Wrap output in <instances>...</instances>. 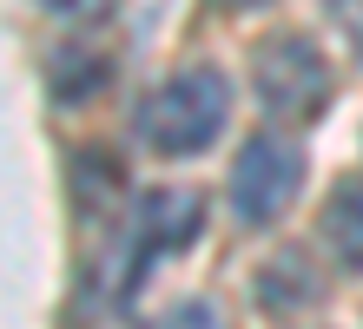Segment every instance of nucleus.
I'll list each match as a JSON object with an SVG mask.
<instances>
[{"instance_id":"obj_4","label":"nucleus","mask_w":363,"mask_h":329,"mask_svg":"<svg viewBox=\"0 0 363 329\" xmlns=\"http://www.w3.org/2000/svg\"><path fill=\"white\" fill-rule=\"evenodd\" d=\"M297 185H304V145L297 139H284V132L245 139L238 165H231V211H238V224H271L297 197Z\"/></svg>"},{"instance_id":"obj_6","label":"nucleus","mask_w":363,"mask_h":329,"mask_svg":"<svg viewBox=\"0 0 363 329\" xmlns=\"http://www.w3.org/2000/svg\"><path fill=\"white\" fill-rule=\"evenodd\" d=\"M324 244L337 250L344 270H363V178L337 185V197L324 204Z\"/></svg>"},{"instance_id":"obj_2","label":"nucleus","mask_w":363,"mask_h":329,"mask_svg":"<svg viewBox=\"0 0 363 329\" xmlns=\"http://www.w3.org/2000/svg\"><path fill=\"white\" fill-rule=\"evenodd\" d=\"M330 59L317 53V40L304 33H271L258 59H251V93L277 125H311L330 105Z\"/></svg>"},{"instance_id":"obj_8","label":"nucleus","mask_w":363,"mask_h":329,"mask_svg":"<svg viewBox=\"0 0 363 329\" xmlns=\"http://www.w3.org/2000/svg\"><path fill=\"white\" fill-rule=\"evenodd\" d=\"M145 329H225V323H218V310H211L205 296H185V303H172L165 316H152Z\"/></svg>"},{"instance_id":"obj_11","label":"nucleus","mask_w":363,"mask_h":329,"mask_svg":"<svg viewBox=\"0 0 363 329\" xmlns=\"http://www.w3.org/2000/svg\"><path fill=\"white\" fill-rule=\"evenodd\" d=\"M211 7H225V13H258V7H271V0H211Z\"/></svg>"},{"instance_id":"obj_1","label":"nucleus","mask_w":363,"mask_h":329,"mask_svg":"<svg viewBox=\"0 0 363 329\" xmlns=\"http://www.w3.org/2000/svg\"><path fill=\"white\" fill-rule=\"evenodd\" d=\"M225 112H231L225 73L218 66H185L165 86H152V99L139 105V139L159 158H191L225 132Z\"/></svg>"},{"instance_id":"obj_9","label":"nucleus","mask_w":363,"mask_h":329,"mask_svg":"<svg viewBox=\"0 0 363 329\" xmlns=\"http://www.w3.org/2000/svg\"><path fill=\"white\" fill-rule=\"evenodd\" d=\"M40 7L60 13V20H73V27H93V20L113 13V0H40Z\"/></svg>"},{"instance_id":"obj_7","label":"nucleus","mask_w":363,"mask_h":329,"mask_svg":"<svg viewBox=\"0 0 363 329\" xmlns=\"http://www.w3.org/2000/svg\"><path fill=\"white\" fill-rule=\"evenodd\" d=\"M47 79H53V99L60 105H73V99H93L99 86H106V53H93V47H60L53 59H47Z\"/></svg>"},{"instance_id":"obj_3","label":"nucleus","mask_w":363,"mask_h":329,"mask_svg":"<svg viewBox=\"0 0 363 329\" xmlns=\"http://www.w3.org/2000/svg\"><path fill=\"white\" fill-rule=\"evenodd\" d=\"M205 231V197L191 191V185H152L139 197V217H133V244H125L119 257V290L133 296L145 270H152L159 257H179L191 250V237Z\"/></svg>"},{"instance_id":"obj_10","label":"nucleus","mask_w":363,"mask_h":329,"mask_svg":"<svg viewBox=\"0 0 363 329\" xmlns=\"http://www.w3.org/2000/svg\"><path fill=\"white\" fill-rule=\"evenodd\" d=\"M324 7H330V20L344 27V40L357 47V59H363V0H324Z\"/></svg>"},{"instance_id":"obj_5","label":"nucleus","mask_w":363,"mask_h":329,"mask_svg":"<svg viewBox=\"0 0 363 329\" xmlns=\"http://www.w3.org/2000/svg\"><path fill=\"white\" fill-rule=\"evenodd\" d=\"M317 296H324V283H317V270H311V257H304V250H284V257H271L264 270H258V303H264L271 316L311 310Z\"/></svg>"}]
</instances>
